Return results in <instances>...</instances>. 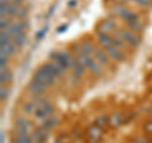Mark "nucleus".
<instances>
[{
  "label": "nucleus",
  "mask_w": 152,
  "mask_h": 143,
  "mask_svg": "<svg viewBox=\"0 0 152 143\" xmlns=\"http://www.w3.org/2000/svg\"><path fill=\"white\" fill-rule=\"evenodd\" d=\"M71 48L74 50L75 55H76V58H77L80 62H81V65L84 66V67L88 69L94 76H100L103 74L100 65H99L91 56L85 53V52L83 51V48L80 47V45H72L71 46Z\"/></svg>",
  "instance_id": "obj_1"
},
{
  "label": "nucleus",
  "mask_w": 152,
  "mask_h": 143,
  "mask_svg": "<svg viewBox=\"0 0 152 143\" xmlns=\"http://www.w3.org/2000/svg\"><path fill=\"white\" fill-rule=\"evenodd\" d=\"M14 143H33L31 136H22V137H15Z\"/></svg>",
  "instance_id": "obj_27"
},
{
  "label": "nucleus",
  "mask_w": 152,
  "mask_h": 143,
  "mask_svg": "<svg viewBox=\"0 0 152 143\" xmlns=\"http://www.w3.org/2000/svg\"><path fill=\"white\" fill-rule=\"evenodd\" d=\"M57 122H58V119L57 118H55V117H51V118H48L47 120H45L43 123H42V125H41V128L43 131H46V132H48L50 129H52L56 124H57Z\"/></svg>",
  "instance_id": "obj_16"
},
{
  "label": "nucleus",
  "mask_w": 152,
  "mask_h": 143,
  "mask_svg": "<svg viewBox=\"0 0 152 143\" xmlns=\"http://www.w3.org/2000/svg\"><path fill=\"white\" fill-rule=\"evenodd\" d=\"M12 41L15 47H18V48H22L23 46H24L26 43V34L23 33V34H17V36H13L12 37Z\"/></svg>",
  "instance_id": "obj_18"
},
{
  "label": "nucleus",
  "mask_w": 152,
  "mask_h": 143,
  "mask_svg": "<svg viewBox=\"0 0 152 143\" xmlns=\"http://www.w3.org/2000/svg\"><path fill=\"white\" fill-rule=\"evenodd\" d=\"M122 123H123V115L121 113H113L112 115L108 118V124H109V127H112V128L119 127Z\"/></svg>",
  "instance_id": "obj_15"
},
{
  "label": "nucleus",
  "mask_w": 152,
  "mask_h": 143,
  "mask_svg": "<svg viewBox=\"0 0 152 143\" xmlns=\"http://www.w3.org/2000/svg\"><path fill=\"white\" fill-rule=\"evenodd\" d=\"M126 24H127V27L129 28L132 32L142 33V31H143V27H142L140 19H138V20H133V22H129V23H126Z\"/></svg>",
  "instance_id": "obj_20"
},
{
  "label": "nucleus",
  "mask_w": 152,
  "mask_h": 143,
  "mask_svg": "<svg viewBox=\"0 0 152 143\" xmlns=\"http://www.w3.org/2000/svg\"><path fill=\"white\" fill-rule=\"evenodd\" d=\"M0 52H1L0 56H4V57H7V58H9V57H12L14 55V52H15V46H14L13 42H9L7 45L0 46Z\"/></svg>",
  "instance_id": "obj_14"
},
{
  "label": "nucleus",
  "mask_w": 152,
  "mask_h": 143,
  "mask_svg": "<svg viewBox=\"0 0 152 143\" xmlns=\"http://www.w3.org/2000/svg\"><path fill=\"white\" fill-rule=\"evenodd\" d=\"M105 123H108V118L105 115H100L99 118H96V120H95L94 124L99 128H102L103 125H105Z\"/></svg>",
  "instance_id": "obj_28"
},
{
  "label": "nucleus",
  "mask_w": 152,
  "mask_h": 143,
  "mask_svg": "<svg viewBox=\"0 0 152 143\" xmlns=\"http://www.w3.org/2000/svg\"><path fill=\"white\" fill-rule=\"evenodd\" d=\"M71 70H72V76L77 80V79H81L84 76L85 72V67L81 65V62L77 60V58H74L72 62H71Z\"/></svg>",
  "instance_id": "obj_12"
},
{
  "label": "nucleus",
  "mask_w": 152,
  "mask_h": 143,
  "mask_svg": "<svg viewBox=\"0 0 152 143\" xmlns=\"http://www.w3.org/2000/svg\"><path fill=\"white\" fill-rule=\"evenodd\" d=\"M132 143H148V141H147L146 138H138V139L133 141Z\"/></svg>",
  "instance_id": "obj_36"
},
{
  "label": "nucleus",
  "mask_w": 152,
  "mask_h": 143,
  "mask_svg": "<svg viewBox=\"0 0 152 143\" xmlns=\"http://www.w3.org/2000/svg\"><path fill=\"white\" fill-rule=\"evenodd\" d=\"M43 66L50 71V72L55 76L56 79H62L64 76H65V70L62 67H60L57 63L55 62H52V61H50V62H46L43 63Z\"/></svg>",
  "instance_id": "obj_7"
},
{
  "label": "nucleus",
  "mask_w": 152,
  "mask_h": 143,
  "mask_svg": "<svg viewBox=\"0 0 152 143\" xmlns=\"http://www.w3.org/2000/svg\"><path fill=\"white\" fill-rule=\"evenodd\" d=\"M0 81H1V85L8 84L12 81V72L8 69L1 70V72H0Z\"/></svg>",
  "instance_id": "obj_21"
},
{
  "label": "nucleus",
  "mask_w": 152,
  "mask_h": 143,
  "mask_svg": "<svg viewBox=\"0 0 152 143\" xmlns=\"http://www.w3.org/2000/svg\"><path fill=\"white\" fill-rule=\"evenodd\" d=\"M93 58L96 61V62L100 65V66H109V58H108V55L104 52V50H99V48H94L93 51V55H91Z\"/></svg>",
  "instance_id": "obj_8"
},
{
  "label": "nucleus",
  "mask_w": 152,
  "mask_h": 143,
  "mask_svg": "<svg viewBox=\"0 0 152 143\" xmlns=\"http://www.w3.org/2000/svg\"><path fill=\"white\" fill-rule=\"evenodd\" d=\"M102 138V131L100 128L93 124L91 127H89L88 129V141L90 143H98Z\"/></svg>",
  "instance_id": "obj_10"
},
{
  "label": "nucleus",
  "mask_w": 152,
  "mask_h": 143,
  "mask_svg": "<svg viewBox=\"0 0 152 143\" xmlns=\"http://www.w3.org/2000/svg\"><path fill=\"white\" fill-rule=\"evenodd\" d=\"M0 141H1V143H4V133L0 134Z\"/></svg>",
  "instance_id": "obj_38"
},
{
  "label": "nucleus",
  "mask_w": 152,
  "mask_h": 143,
  "mask_svg": "<svg viewBox=\"0 0 152 143\" xmlns=\"http://www.w3.org/2000/svg\"><path fill=\"white\" fill-rule=\"evenodd\" d=\"M7 62H8V58L4 56H0V67L3 69H7Z\"/></svg>",
  "instance_id": "obj_32"
},
{
  "label": "nucleus",
  "mask_w": 152,
  "mask_h": 143,
  "mask_svg": "<svg viewBox=\"0 0 152 143\" xmlns=\"http://www.w3.org/2000/svg\"><path fill=\"white\" fill-rule=\"evenodd\" d=\"M23 1H24V0H12V4H14V5L18 7V5H20Z\"/></svg>",
  "instance_id": "obj_37"
},
{
  "label": "nucleus",
  "mask_w": 152,
  "mask_h": 143,
  "mask_svg": "<svg viewBox=\"0 0 152 143\" xmlns=\"http://www.w3.org/2000/svg\"><path fill=\"white\" fill-rule=\"evenodd\" d=\"M69 8H75L76 5H77V0H70V1L67 3Z\"/></svg>",
  "instance_id": "obj_35"
},
{
  "label": "nucleus",
  "mask_w": 152,
  "mask_h": 143,
  "mask_svg": "<svg viewBox=\"0 0 152 143\" xmlns=\"http://www.w3.org/2000/svg\"><path fill=\"white\" fill-rule=\"evenodd\" d=\"M18 13H19L18 7L14 5V4H10L7 12V17H18Z\"/></svg>",
  "instance_id": "obj_26"
},
{
  "label": "nucleus",
  "mask_w": 152,
  "mask_h": 143,
  "mask_svg": "<svg viewBox=\"0 0 152 143\" xmlns=\"http://www.w3.org/2000/svg\"><path fill=\"white\" fill-rule=\"evenodd\" d=\"M113 13L117 14L118 17H121L126 23H129V22H133V20H138L137 14H134L133 12L128 10V9L123 8L121 5H114L113 7Z\"/></svg>",
  "instance_id": "obj_5"
},
{
  "label": "nucleus",
  "mask_w": 152,
  "mask_h": 143,
  "mask_svg": "<svg viewBox=\"0 0 152 143\" xmlns=\"http://www.w3.org/2000/svg\"><path fill=\"white\" fill-rule=\"evenodd\" d=\"M23 112H24L27 115H29V114H34V112H36V104L33 101L24 103V105H23Z\"/></svg>",
  "instance_id": "obj_23"
},
{
  "label": "nucleus",
  "mask_w": 152,
  "mask_h": 143,
  "mask_svg": "<svg viewBox=\"0 0 152 143\" xmlns=\"http://www.w3.org/2000/svg\"><path fill=\"white\" fill-rule=\"evenodd\" d=\"M33 80L37 81V82L43 84L45 86H47V88L53 86V85L56 84V81H57V79L43 65L34 71V74H33Z\"/></svg>",
  "instance_id": "obj_2"
},
{
  "label": "nucleus",
  "mask_w": 152,
  "mask_h": 143,
  "mask_svg": "<svg viewBox=\"0 0 152 143\" xmlns=\"http://www.w3.org/2000/svg\"><path fill=\"white\" fill-rule=\"evenodd\" d=\"M8 96H9V90L5 89L4 86H1V90H0V99H1V101L7 100Z\"/></svg>",
  "instance_id": "obj_31"
},
{
  "label": "nucleus",
  "mask_w": 152,
  "mask_h": 143,
  "mask_svg": "<svg viewBox=\"0 0 152 143\" xmlns=\"http://www.w3.org/2000/svg\"><path fill=\"white\" fill-rule=\"evenodd\" d=\"M47 136H48V132L43 131V129H42V128L39 127L37 131H34V132L32 133L31 138H32L33 143H42L45 139H47Z\"/></svg>",
  "instance_id": "obj_13"
},
{
  "label": "nucleus",
  "mask_w": 152,
  "mask_h": 143,
  "mask_svg": "<svg viewBox=\"0 0 152 143\" xmlns=\"http://www.w3.org/2000/svg\"><path fill=\"white\" fill-rule=\"evenodd\" d=\"M95 37H96L98 43L103 47V50L105 48V47H109V46L113 45L112 43V36H109L108 33L103 32V31H98L95 33Z\"/></svg>",
  "instance_id": "obj_11"
},
{
  "label": "nucleus",
  "mask_w": 152,
  "mask_h": 143,
  "mask_svg": "<svg viewBox=\"0 0 152 143\" xmlns=\"http://www.w3.org/2000/svg\"><path fill=\"white\" fill-rule=\"evenodd\" d=\"M28 89H29V91L34 95V98H36V96L43 95L46 93V90H47V86H45V85L41 84V82H37V81H34L32 79L29 85H28Z\"/></svg>",
  "instance_id": "obj_9"
},
{
  "label": "nucleus",
  "mask_w": 152,
  "mask_h": 143,
  "mask_svg": "<svg viewBox=\"0 0 152 143\" xmlns=\"http://www.w3.org/2000/svg\"><path fill=\"white\" fill-rule=\"evenodd\" d=\"M117 34L119 36L122 38V41L124 42V43H127L129 47H132V48H137V47L140 46V39L137 38L131 31H127V29H119L117 32Z\"/></svg>",
  "instance_id": "obj_4"
},
{
  "label": "nucleus",
  "mask_w": 152,
  "mask_h": 143,
  "mask_svg": "<svg viewBox=\"0 0 152 143\" xmlns=\"http://www.w3.org/2000/svg\"><path fill=\"white\" fill-rule=\"evenodd\" d=\"M50 57L52 60V62H55L62 67L65 71L67 69H71V62H72L74 57H71L70 53L67 52H62V51H56V52H51Z\"/></svg>",
  "instance_id": "obj_3"
},
{
  "label": "nucleus",
  "mask_w": 152,
  "mask_h": 143,
  "mask_svg": "<svg viewBox=\"0 0 152 143\" xmlns=\"http://www.w3.org/2000/svg\"><path fill=\"white\" fill-rule=\"evenodd\" d=\"M47 32H48V26H45L42 29H39L36 33V41H38V42L42 41L45 38V36L47 34Z\"/></svg>",
  "instance_id": "obj_25"
},
{
  "label": "nucleus",
  "mask_w": 152,
  "mask_h": 143,
  "mask_svg": "<svg viewBox=\"0 0 152 143\" xmlns=\"http://www.w3.org/2000/svg\"><path fill=\"white\" fill-rule=\"evenodd\" d=\"M66 29H67V24H62L61 27L57 28V33H64Z\"/></svg>",
  "instance_id": "obj_34"
},
{
  "label": "nucleus",
  "mask_w": 152,
  "mask_h": 143,
  "mask_svg": "<svg viewBox=\"0 0 152 143\" xmlns=\"http://www.w3.org/2000/svg\"><path fill=\"white\" fill-rule=\"evenodd\" d=\"M9 42H13L12 36L9 34L8 31H1V33H0V46L7 45V43H9Z\"/></svg>",
  "instance_id": "obj_24"
},
{
  "label": "nucleus",
  "mask_w": 152,
  "mask_h": 143,
  "mask_svg": "<svg viewBox=\"0 0 152 143\" xmlns=\"http://www.w3.org/2000/svg\"><path fill=\"white\" fill-rule=\"evenodd\" d=\"M80 47L83 48V51L85 52V53H88L89 56H91L93 55V51H94V48L95 47L90 43L89 41H83L81 43H80Z\"/></svg>",
  "instance_id": "obj_22"
},
{
  "label": "nucleus",
  "mask_w": 152,
  "mask_h": 143,
  "mask_svg": "<svg viewBox=\"0 0 152 143\" xmlns=\"http://www.w3.org/2000/svg\"><path fill=\"white\" fill-rule=\"evenodd\" d=\"M112 43H113V46L115 47V48H118L119 51H122V52L126 51V43L122 41V38L118 34L117 36H112Z\"/></svg>",
  "instance_id": "obj_17"
},
{
  "label": "nucleus",
  "mask_w": 152,
  "mask_h": 143,
  "mask_svg": "<svg viewBox=\"0 0 152 143\" xmlns=\"http://www.w3.org/2000/svg\"><path fill=\"white\" fill-rule=\"evenodd\" d=\"M145 131H146L147 133H150V134H152V120H150V122H147V123H146Z\"/></svg>",
  "instance_id": "obj_33"
},
{
  "label": "nucleus",
  "mask_w": 152,
  "mask_h": 143,
  "mask_svg": "<svg viewBox=\"0 0 152 143\" xmlns=\"http://www.w3.org/2000/svg\"><path fill=\"white\" fill-rule=\"evenodd\" d=\"M137 5H140L141 8H147V7H150L151 5V1L150 0H133Z\"/></svg>",
  "instance_id": "obj_30"
},
{
  "label": "nucleus",
  "mask_w": 152,
  "mask_h": 143,
  "mask_svg": "<svg viewBox=\"0 0 152 143\" xmlns=\"http://www.w3.org/2000/svg\"><path fill=\"white\" fill-rule=\"evenodd\" d=\"M114 28H115V24H114V22H112L110 19H107V20H104L102 22V24H100V29L99 31H103V32H112L114 31Z\"/></svg>",
  "instance_id": "obj_19"
},
{
  "label": "nucleus",
  "mask_w": 152,
  "mask_h": 143,
  "mask_svg": "<svg viewBox=\"0 0 152 143\" xmlns=\"http://www.w3.org/2000/svg\"><path fill=\"white\" fill-rule=\"evenodd\" d=\"M10 20H9L8 18H1V22H0V28H1V31H8L9 28H10Z\"/></svg>",
  "instance_id": "obj_29"
},
{
  "label": "nucleus",
  "mask_w": 152,
  "mask_h": 143,
  "mask_svg": "<svg viewBox=\"0 0 152 143\" xmlns=\"http://www.w3.org/2000/svg\"><path fill=\"white\" fill-rule=\"evenodd\" d=\"M104 52H105V53L110 57V58H113L114 61H117V62H122V61L126 60L124 52H122L118 48H115L113 45L109 46V47H105V48H104Z\"/></svg>",
  "instance_id": "obj_6"
}]
</instances>
